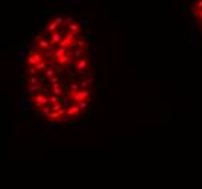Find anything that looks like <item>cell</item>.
Masks as SVG:
<instances>
[{"label": "cell", "instance_id": "obj_1", "mask_svg": "<svg viewBox=\"0 0 202 189\" xmlns=\"http://www.w3.org/2000/svg\"><path fill=\"white\" fill-rule=\"evenodd\" d=\"M70 16H55L33 33L22 58L23 94L49 122H70L87 111L90 74L87 38Z\"/></svg>", "mask_w": 202, "mask_h": 189}, {"label": "cell", "instance_id": "obj_2", "mask_svg": "<svg viewBox=\"0 0 202 189\" xmlns=\"http://www.w3.org/2000/svg\"><path fill=\"white\" fill-rule=\"evenodd\" d=\"M195 7H196L198 10H202V0H196L195 2Z\"/></svg>", "mask_w": 202, "mask_h": 189}]
</instances>
